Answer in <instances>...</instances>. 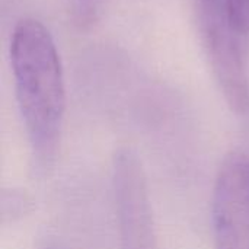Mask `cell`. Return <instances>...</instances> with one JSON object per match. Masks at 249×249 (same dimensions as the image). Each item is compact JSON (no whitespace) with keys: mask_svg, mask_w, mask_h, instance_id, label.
I'll return each mask as SVG.
<instances>
[{"mask_svg":"<svg viewBox=\"0 0 249 249\" xmlns=\"http://www.w3.org/2000/svg\"><path fill=\"white\" fill-rule=\"evenodd\" d=\"M10 64L32 158L35 166L45 171L60 147L66 83L55 42L39 20L22 19L16 23L10 41Z\"/></svg>","mask_w":249,"mask_h":249,"instance_id":"obj_1","label":"cell"},{"mask_svg":"<svg viewBox=\"0 0 249 249\" xmlns=\"http://www.w3.org/2000/svg\"><path fill=\"white\" fill-rule=\"evenodd\" d=\"M198 28L213 74L236 114L249 109V80L245 61V35L235 26L226 0H196Z\"/></svg>","mask_w":249,"mask_h":249,"instance_id":"obj_2","label":"cell"},{"mask_svg":"<svg viewBox=\"0 0 249 249\" xmlns=\"http://www.w3.org/2000/svg\"><path fill=\"white\" fill-rule=\"evenodd\" d=\"M112 184L120 248L160 249L147 178L136 150L121 147L115 152Z\"/></svg>","mask_w":249,"mask_h":249,"instance_id":"obj_3","label":"cell"},{"mask_svg":"<svg viewBox=\"0 0 249 249\" xmlns=\"http://www.w3.org/2000/svg\"><path fill=\"white\" fill-rule=\"evenodd\" d=\"M216 249H249V156L232 152L219 169L213 193Z\"/></svg>","mask_w":249,"mask_h":249,"instance_id":"obj_4","label":"cell"},{"mask_svg":"<svg viewBox=\"0 0 249 249\" xmlns=\"http://www.w3.org/2000/svg\"><path fill=\"white\" fill-rule=\"evenodd\" d=\"M50 249H53V248H50Z\"/></svg>","mask_w":249,"mask_h":249,"instance_id":"obj_5","label":"cell"}]
</instances>
